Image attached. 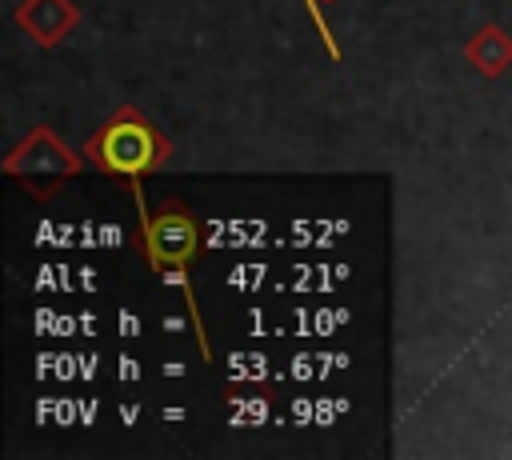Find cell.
Segmentation results:
<instances>
[{
  "instance_id": "1",
  "label": "cell",
  "mask_w": 512,
  "mask_h": 460,
  "mask_svg": "<svg viewBox=\"0 0 512 460\" xmlns=\"http://www.w3.org/2000/svg\"><path fill=\"white\" fill-rule=\"evenodd\" d=\"M136 196V208H140V248L152 264V272L164 280V284H176L188 300V312H192V328H196V340H200V352L208 356V340H204V324H200V312H196V296H192V280H188V264L196 260L200 252V228L196 220L176 204L168 200L160 212H148L144 204V192H132Z\"/></svg>"
},
{
  "instance_id": "2",
  "label": "cell",
  "mask_w": 512,
  "mask_h": 460,
  "mask_svg": "<svg viewBox=\"0 0 512 460\" xmlns=\"http://www.w3.org/2000/svg\"><path fill=\"white\" fill-rule=\"evenodd\" d=\"M164 156H168V136L132 104L116 108L84 144V160L96 164L104 176L132 184V192H140V180L156 172Z\"/></svg>"
},
{
  "instance_id": "3",
  "label": "cell",
  "mask_w": 512,
  "mask_h": 460,
  "mask_svg": "<svg viewBox=\"0 0 512 460\" xmlns=\"http://www.w3.org/2000/svg\"><path fill=\"white\" fill-rule=\"evenodd\" d=\"M80 168H84V156L68 152V148L56 140L52 128L28 132V136L4 156V172L16 176V180H20L28 192H36V196H48L56 184L80 176Z\"/></svg>"
},
{
  "instance_id": "4",
  "label": "cell",
  "mask_w": 512,
  "mask_h": 460,
  "mask_svg": "<svg viewBox=\"0 0 512 460\" xmlns=\"http://www.w3.org/2000/svg\"><path fill=\"white\" fill-rule=\"evenodd\" d=\"M80 20L72 0H28L16 12V24L40 44V48H56L64 40V32H72Z\"/></svg>"
},
{
  "instance_id": "5",
  "label": "cell",
  "mask_w": 512,
  "mask_h": 460,
  "mask_svg": "<svg viewBox=\"0 0 512 460\" xmlns=\"http://www.w3.org/2000/svg\"><path fill=\"white\" fill-rule=\"evenodd\" d=\"M468 60H472V68H480L484 76H500V72L512 64V40H508L496 24H488V28H480V32L468 40Z\"/></svg>"
},
{
  "instance_id": "6",
  "label": "cell",
  "mask_w": 512,
  "mask_h": 460,
  "mask_svg": "<svg viewBox=\"0 0 512 460\" xmlns=\"http://www.w3.org/2000/svg\"><path fill=\"white\" fill-rule=\"evenodd\" d=\"M304 4H308V12H312V24H316V28H320V36H324V48H328L332 56H340V48H336V36L328 32V24H324V16H320V4H324V0H304Z\"/></svg>"
}]
</instances>
